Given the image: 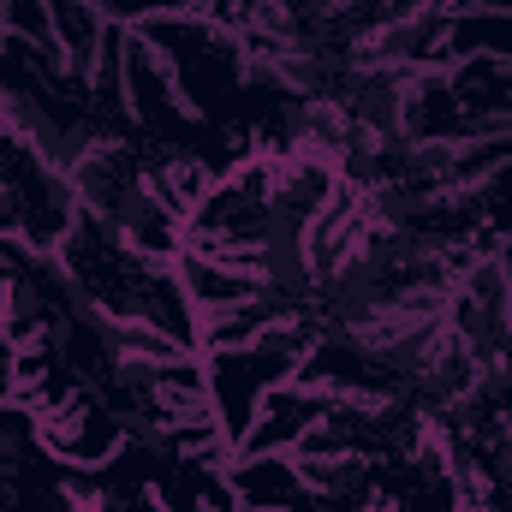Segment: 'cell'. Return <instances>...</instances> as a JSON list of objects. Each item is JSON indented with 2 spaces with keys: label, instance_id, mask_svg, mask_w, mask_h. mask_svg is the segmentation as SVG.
Masks as SVG:
<instances>
[{
  "label": "cell",
  "instance_id": "obj_1",
  "mask_svg": "<svg viewBox=\"0 0 512 512\" xmlns=\"http://www.w3.org/2000/svg\"><path fill=\"white\" fill-rule=\"evenodd\" d=\"M227 489L239 495L245 512H310V489L292 453H233Z\"/></svg>",
  "mask_w": 512,
  "mask_h": 512
},
{
  "label": "cell",
  "instance_id": "obj_2",
  "mask_svg": "<svg viewBox=\"0 0 512 512\" xmlns=\"http://www.w3.org/2000/svg\"><path fill=\"white\" fill-rule=\"evenodd\" d=\"M0 18H6V0H0ZM0 30H6V24H0Z\"/></svg>",
  "mask_w": 512,
  "mask_h": 512
}]
</instances>
